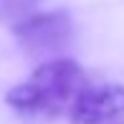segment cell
Listing matches in <instances>:
<instances>
[{"label":"cell","mask_w":124,"mask_h":124,"mask_svg":"<svg viewBox=\"0 0 124 124\" xmlns=\"http://www.w3.org/2000/svg\"><path fill=\"white\" fill-rule=\"evenodd\" d=\"M38 3L41 0H0V23H5V20L18 23L20 18H25L36 10Z\"/></svg>","instance_id":"4"},{"label":"cell","mask_w":124,"mask_h":124,"mask_svg":"<svg viewBox=\"0 0 124 124\" xmlns=\"http://www.w3.org/2000/svg\"><path fill=\"white\" fill-rule=\"evenodd\" d=\"M124 114L122 84H89L66 116L71 124H106Z\"/></svg>","instance_id":"3"},{"label":"cell","mask_w":124,"mask_h":124,"mask_svg":"<svg viewBox=\"0 0 124 124\" xmlns=\"http://www.w3.org/2000/svg\"><path fill=\"white\" fill-rule=\"evenodd\" d=\"M89 86L86 71L74 58H48L25 81L15 84L8 94L10 109L28 116H58L69 114L78 94Z\"/></svg>","instance_id":"1"},{"label":"cell","mask_w":124,"mask_h":124,"mask_svg":"<svg viewBox=\"0 0 124 124\" xmlns=\"http://www.w3.org/2000/svg\"><path fill=\"white\" fill-rule=\"evenodd\" d=\"M13 36L18 46L33 58L61 53L74 38V20L66 10H46V13H31L13 23Z\"/></svg>","instance_id":"2"}]
</instances>
